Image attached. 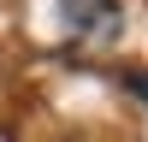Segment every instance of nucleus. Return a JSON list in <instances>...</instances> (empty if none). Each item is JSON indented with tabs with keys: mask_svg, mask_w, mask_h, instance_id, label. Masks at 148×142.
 <instances>
[{
	"mask_svg": "<svg viewBox=\"0 0 148 142\" xmlns=\"http://www.w3.org/2000/svg\"><path fill=\"white\" fill-rule=\"evenodd\" d=\"M125 83H130V89H136L142 101H148V71H125Z\"/></svg>",
	"mask_w": 148,
	"mask_h": 142,
	"instance_id": "2",
	"label": "nucleus"
},
{
	"mask_svg": "<svg viewBox=\"0 0 148 142\" xmlns=\"http://www.w3.org/2000/svg\"><path fill=\"white\" fill-rule=\"evenodd\" d=\"M59 6H65V24L77 36H95L101 42V36L119 30V0H59Z\"/></svg>",
	"mask_w": 148,
	"mask_h": 142,
	"instance_id": "1",
	"label": "nucleus"
}]
</instances>
